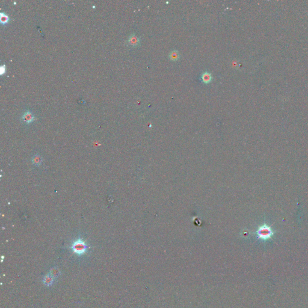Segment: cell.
<instances>
[{"instance_id":"cell-7","label":"cell","mask_w":308,"mask_h":308,"mask_svg":"<svg viewBox=\"0 0 308 308\" xmlns=\"http://www.w3.org/2000/svg\"><path fill=\"white\" fill-rule=\"evenodd\" d=\"M49 274L51 276H52L54 278H57L61 275V271L57 267H53L51 268Z\"/></svg>"},{"instance_id":"cell-4","label":"cell","mask_w":308,"mask_h":308,"mask_svg":"<svg viewBox=\"0 0 308 308\" xmlns=\"http://www.w3.org/2000/svg\"><path fill=\"white\" fill-rule=\"evenodd\" d=\"M212 78H213V77H212L211 74L208 72H205L204 73H203L201 75V80L202 82H204L205 84L209 83L211 81Z\"/></svg>"},{"instance_id":"cell-1","label":"cell","mask_w":308,"mask_h":308,"mask_svg":"<svg viewBox=\"0 0 308 308\" xmlns=\"http://www.w3.org/2000/svg\"><path fill=\"white\" fill-rule=\"evenodd\" d=\"M275 232L272 230L270 226L267 225L266 223H264V225L258 228L256 233L258 239L266 241L271 238L274 235Z\"/></svg>"},{"instance_id":"cell-2","label":"cell","mask_w":308,"mask_h":308,"mask_svg":"<svg viewBox=\"0 0 308 308\" xmlns=\"http://www.w3.org/2000/svg\"><path fill=\"white\" fill-rule=\"evenodd\" d=\"M71 249L74 253L78 256H81L87 252L88 246L82 239L78 238L72 243Z\"/></svg>"},{"instance_id":"cell-5","label":"cell","mask_w":308,"mask_h":308,"mask_svg":"<svg viewBox=\"0 0 308 308\" xmlns=\"http://www.w3.org/2000/svg\"><path fill=\"white\" fill-rule=\"evenodd\" d=\"M42 281H43V283H44V284L45 285H46L47 286H50L54 283V278L52 276H51L50 274H49V275H47L44 276Z\"/></svg>"},{"instance_id":"cell-9","label":"cell","mask_w":308,"mask_h":308,"mask_svg":"<svg viewBox=\"0 0 308 308\" xmlns=\"http://www.w3.org/2000/svg\"><path fill=\"white\" fill-rule=\"evenodd\" d=\"M32 162L33 164L35 166H39L41 164L42 162V158L40 156L35 155L32 159Z\"/></svg>"},{"instance_id":"cell-8","label":"cell","mask_w":308,"mask_h":308,"mask_svg":"<svg viewBox=\"0 0 308 308\" xmlns=\"http://www.w3.org/2000/svg\"><path fill=\"white\" fill-rule=\"evenodd\" d=\"M169 58L172 61H176L179 59V54L177 50H173L169 54Z\"/></svg>"},{"instance_id":"cell-6","label":"cell","mask_w":308,"mask_h":308,"mask_svg":"<svg viewBox=\"0 0 308 308\" xmlns=\"http://www.w3.org/2000/svg\"><path fill=\"white\" fill-rule=\"evenodd\" d=\"M22 119L24 122L27 123H30L33 121L34 117L30 111H26L22 116Z\"/></svg>"},{"instance_id":"cell-11","label":"cell","mask_w":308,"mask_h":308,"mask_svg":"<svg viewBox=\"0 0 308 308\" xmlns=\"http://www.w3.org/2000/svg\"><path fill=\"white\" fill-rule=\"evenodd\" d=\"M4 72H5V67L3 66L1 67V74H3Z\"/></svg>"},{"instance_id":"cell-3","label":"cell","mask_w":308,"mask_h":308,"mask_svg":"<svg viewBox=\"0 0 308 308\" xmlns=\"http://www.w3.org/2000/svg\"><path fill=\"white\" fill-rule=\"evenodd\" d=\"M140 40L139 37H138L134 34H131L128 39L129 44L132 46H138L140 44Z\"/></svg>"},{"instance_id":"cell-10","label":"cell","mask_w":308,"mask_h":308,"mask_svg":"<svg viewBox=\"0 0 308 308\" xmlns=\"http://www.w3.org/2000/svg\"><path fill=\"white\" fill-rule=\"evenodd\" d=\"M0 20H1V22L4 24L8 22L9 17L7 15H5V13H1V15H0Z\"/></svg>"}]
</instances>
